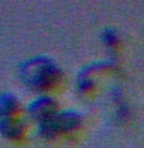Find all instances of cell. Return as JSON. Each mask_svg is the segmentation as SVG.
I'll return each instance as SVG.
<instances>
[{
  "label": "cell",
  "mask_w": 144,
  "mask_h": 148,
  "mask_svg": "<svg viewBox=\"0 0 144 148\" xmlns=\"http://www.w3.org/2000/svg\"><path fill=\"white\" fill-rule=\"evenodd\" d=\"M78 123L80 116L76 113L67 112L55 114V112H53L43 120H41V132L48 136V134H53L56 132H59V130L72 129V128L77 127Z\"/></svg>",
  "instance_id": "2"
},
{
  "label": "cell",
  "mask_w": 144,
  "mask_h": 148,
  "mask_svg": "<svg viewBox=\"0 0 144 148\" xmlns=\"http://www.w3.org/2000/svg\"><path fill=\"white\" fill-rule=\"evenodd\" d=\"M23 75L25 81L37 89L46 87L49 84L55 82L58 76V69L44 58H34L28 63H25Z\"/></svg>",
  "instance_id": "1"
},
{
  "label": "cell",
  "mask_w": 144,
  "mask_h": 148,
  "mask_svg": "<svg viewBox=\"0 0 144 148\" xmlns=\"http://www.w3.org/2000/svg\"><path fill=\"white\" fill-rule=\"evenodd\" d=\"M0 132L9 138H15L22 133V125L15 120L3 119L0 120Z\"/></svg>",
  "instance_id": "3"
},
{
  "label": "cell",
  "mask_w": 144,
  "mask_h": 148,
  "mask_svg": "<svg viewBox=\"0 0 144 148\" xmlns=\"http://www.w3.org/2000/svg\"><path fill=\"white\" fill-rule=\"evenodd\" d=\"M16 108V99L10 94L0 95V115H9Z\"/></svg>",
  "instance_id": "4"
}]
</instances>
